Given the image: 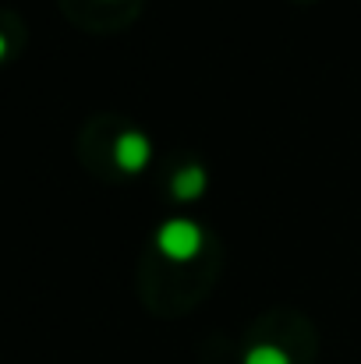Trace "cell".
<instances>
[{
  "mask_svg": "<svg viewBox=\"0 0 361 364\" xmlns=\"http://www.w3.org/2000/svg\"><path fill=\"white\" fill-rule=\"evenodd\" d=\"M156 244L170 262H188L202 251V227L192 220H167L156 234Z\"/></svg>",
  "mask_w": 361,
  "mask_h": 364,
  "instance_id": "6da1fadb",
  "label": "cell"
},
{
  "mask_svg": "<svg viewBox=\"0 0 361 364\" xmlns=\"http://www.w3.org/2000/svg\"><path fill=\"white\" fill-rule=\"evenodd\" d=\"M149 156H152L149 138L138 134V131H124L117 141H114V159H117L120 170H127V173H138L149 163Z\"/></svg>",
  "mask_w": 361,
  "mask_h": 364,
  "instance_id": "7a4b0ae2",
  "label": "cell"
},
{
  "mask_svg": "<svg viewBox=\"0 0 361 364\" xmlns=\"http://www.w3.org/2000/svg\"><path fill=\"white\" fill-rule=\"evenodd\" d=\"M170 191H174V198H181V202H195V198L206 191V170H202V166H184V170H177L174 181H170Z\"/></svg>",
  "mask_w": 361,
  "mask_h": 364,
  "instance_id": "3957f363",
  "label": "cell"
},
{
  "mask_svg": "<svg viewBox=\"0 0 361 364\" xmlns=\"http://www.w3.org/2000/svg\"><path fill=\"white\" fill-rule=\"evenodd\" d=\"M244 364H291V358H287L280 347H269V343H262V347H251V350H248Z\"/></svg>",
  "mask_w": 361,
  "mask_h": 364,
  "instance_id": "277c9868",
  "label": "cell"
},
{
  "mask_svg": "<svg viewBox=\"0 0 361 364\" xmlns=\"http://www.w3.org/2000/svg\"><path fill=\"white\" fill-rule=\"evenodd\" d=\"M4 50H7V43H4V36H0V57H4Z\"/></svg>",
  "mask_w": 361,
  "mask_h": 364,
  "instance_id": "5b68a950",
  "label": "cell"
}]
</instances>
